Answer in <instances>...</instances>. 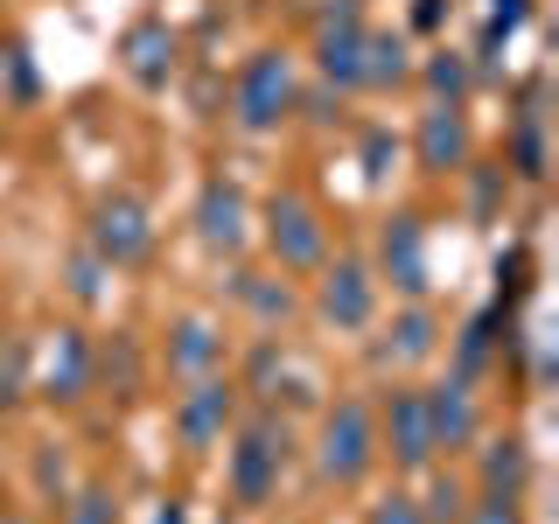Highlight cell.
<instances>
[{
  "label": "cell",
  "instance_id": "obj_1",
  "mask_svg": "<svg viewBox=\"0 0 559 524\" xmlns=\"http://www.w3.org/2000/svg\"><path fill=\"white\" fill-rule=\"evenodd\" d=\"M287 105H294V70H287L280 49H266V57H252V70L238 78V119L259 133V127H273Z\"/></svg>",
  "mask_w": 559,
  "mask_h": 524
},
{
  "label": "cell",
  "instance_id": "obj_2",
  "mask_svg": "<svg viewBox=\"0 0 559 524\" xmlns=\"http://www.w3.org/2000/svg\"><path fill=\"white\" fill-rule=\"evenodd\" d=\"M371 468V413L357 406V398H343L336 413H329V427H322V476H364Z\"/></svg>",
  "mask_w": 559,
  "mask_h": 524
},
{
  "label": "cell",
  "instance_id": "obj_3",
  "mask_svg": "<svg viewBox=\"0 0 559 524\" xmlns=\"http://www.w3.org/2000/svg\"><path fill=\"white\" fill-rule=\"evenodd\" d=\"M266 224H273V252L287 259V266H314V259H322V231H314V210L301 196H273Z\"/></svg>",
  "mask_w": 559,
  "mask_h": 524
},
{
  "label": "cell",
  "instance_id": "obj_4",
  "mask_svg": "<svg viewBox=\"0 0 559 524\" xmlns=\"http://www.w3.org/2000/svg\"><path fill=\"white\" fill-rule=\"evenodd\" d=\"M92 245L105 259H140L147 252V210H140L133 196H112L98 210V224H92Z\"/></svg>",
  "mask_w": 559,
  "mask_h": 524
},
{
  "label": "cell",
  "instance_id": "obj_5",
  "mask_svg": "<svg viewBox=\"0 0 559 524\" xmlns=\"http://www.w3.org/2000/svg\"><path fill=\"white\" fill-rule=\"evenodd\" d=\"M224 413H231V392L217 378H197V392L182 398V441L189 448H210L224 433Z\"/></svg>",
  "mask_w": 559,
  "mask_h": 524
},
{
  "label": "cell",
  "instance_id": "obj_6",
  "mask_svg": "<svg viewBox=\"0 0 559 524\" xmlns=\"http://www.w3.org/2000/svg\"><path fill=\"white\" fill-rule=\"evenodd\" d=\"M392 454L406 468H419L433 454V427H427V398H419V392H399L392 398Z\"/></svg>",
  "mask_w": 559,
  "mask_h": 524
},
{
  "label": "cell",
  "instance_id": "obj_7",
  "mask_svg": "<svg viewBox=\"0 0 559 524\" xmlns=\"http://www.w3.org/2000/svg\"><path fill=\"white\" fill-rule=\"evenodd\" d=\"M427 427H433V448H462L468 433H476L468 384H441V392H427Z\"/></svg>",
  "mask_w": 559,
  "mask_h": 524
},
{
  "label": "cell",
  "instance_id": "obj_8",
  "mask_svg": "<svg viewBox=\"0 0 559 524\" xmlns=\"http://www.w3.org/2000/svg\"><path fill=\"white\" fill-rule=\"evenodd\" d=\"M322 308H329V322H343V329H364L371 322V279H364V266H343L329 273V287H322Z\"/></svg>",
  "mask_w": 559,
  "mask_h": 524
},
{
  "label": "cell",
  "instance_id": "obj_9",
  "mask_svg": "<svg viewBox=\"0 0 559 524\" xmlns=\"http://www.w3.org/2000/svg\"><path fill=\"white\" fill-rule=\"evenodd\" d=\"M468 154V127L454 105H441V112H427V127H419V162L427 168H454Z\"/></svg>",
  "mask_w": 559,
  "mask_h": 524
},
{
  "label": "cell",
  "instance_id": "obj_10",
  "mask_svg": "<svg viewBox=\"0 0 559 524\" xmlns=\"http://www.w3.org/2000/svg\"><path fill=\"white\" fill-rule=\"evenodd\" d=\"M168 63H175V43H168V28H133L127 35V70H133V78L140 84H162L168 78Z\"/></svg>",
  "mask_w": 559,
  "mask_h": 524
},
{
  "label": "cell",
  "instance_id": "obj_11",
  "mask_svg": "<svg viewBox=\"0 0 559 524\" xmlns=\"http://www.w3.org/2000/svg\"><path fill=\"white\" fill-rule=\"evenodd\" d=\"M322 70H329L336 84H357V70H364V28L349 22V14H343V28H336V22L322 28Z\"/></svg>",
  "mask_w": 559,
  "mask_h": 524
},
{
  "label": "cell",
  "instance_id": "obj_12",
  "mask_svg": "<svg viewBox=\"0 0 559 524\" xmlns=\"http://www.w3.org/2000/svg\"><path fill=\"white\" fill-rule=\"evenodd\" d=\"M273 462H280L273 433H252V441L238 448V503H259L273 489Z\"/></svg>",
  "mask_w": 559,
  "mask_h": 524
},
{
  "label": "cell",
  "instance_id": "obj_13",
  "mask_svg": "<svg viewBox=\"0 0 559 524\" xmlns=\"http://www.w3.org/2000/svg\"><path fill=\"white\" fill-rule=\"evenodd\" d=\"M203 238H210V245H238V238H245V203H238V189H210V196H203Z\"/></svg>",
  "mask_w": 559,
  "mask_h": 524
},
{
  "label": "cell",
  "instance_id": "obj_14",
  "mask_svg": "<svg viewBox=\"0 0 559 524\" xmlns=\"http://www.w3.org/2000/svg\"><path fill=\"white\" fill-rule=\"evenodd\" d=\"M399 78H406V49L384 43V35H364V70H357V84H399Z\"/></svg>",
  "mask_w": 559,
  "mask_h": 524
},
{
  "label": "cell",
  "instance_id": "obj_15",
  "mask_svg": "<svg viewBox=\"0 0 559 524\" xmlns=\"http://www.w3.org/2000/svg\"><path fill=\"white\" fill-rule=\"evenodd\" d=\"M384 259H392V279H399V287H419V231H413V217L392 224V238H384Z\"/></svg>",
  "mask_w": 559,
  "mask_h": 524
},
{
  "label": "cell",
  "instance_id": "obj_16",
  "mask_svg": "<svg viewBox=\"0 0 559 524\" xmlns=\"http://www.w3.org/2000/svg\"><path fill=\"white\" fill-rule=\"evenodd\" d=\"M49 392H57V398H78L84 392V343L78 336H57V357H49Z\"/></svg>",
  "mask_w": 559,
  "mask_h": 524
},
{
  "label": "cell",
  "instance_id": "obj_17",
  "mask_svg": "<svg viewBox=\"0 0 559 524\" xmlns=\"http://www.w3.org/2000/svg\"><path fill=\"white\" fill-rule=\"evenodd\" d=\"M175 357H182V371H210V357H217V343H210L203 322L182 329V343H175Z\"/></svg>",
  "mask_w": 559,
  "mask_h": 524
},
{
  "label": "cell",
  "instance_id": "obj_18",
  "mask_svg": "<svg viewBox=\"0 0 559 524\" xmlns=\"http://www.w3.org/2000/svg\"><path fill=\"white\" fill-rule=\"evenodd\" d=\"M427 343H433V322L427 314H406V322H399V357H419Z\"/></svg>",
  "mask_w": 559,
  "mask_h": 524
},
{
  "label": "cell",
  "instance_id": "obj_19",
  "mask_svg": "<svg viewBox=\"0 0 559 524\" xmlns=\"http://www.w3.org/2000/svg\"><path fill=\"white\" fill-rule=\"evenodd\" d=\"M468 524H518V503H511V497H497V489H489V497L476 503V517H468Z\"/></svg>",
  "mask_w": 559,
  "mask_h": 524
},
{
  "label": "cell",
  "instance_id": "obj_20",
  "mask_svg": "<svg viewBox=\"0 0 559 524\" xmlns=\"http://www.w3.org/2000/svg\"><path fill=\"white\" fill-rule=\"evenodd\" d=\"M70 524H112V497H98V489L78 497V517H70Z\"/></svg>",
  "mask_w": 559,
  "mask_h": 524
},
{
  "label": "cell",
  "instance_id": "obj_21",
  "mask_svg": "<svg viewBox=\"0 0 559 524\" xmlns=\"http://www.w3.org/2000/svg\"><path fill=\"white\" fill-rule=\"evenodd\" d=\"M371 524H427V517H419L406 497H392V503H378V517H371Z\"/></svg>",
  "mask_w": 559,
  "mask_h": 524
},
{
  "label": "cell",
  "instance_id": "obj_22",
  "mask_svg": "<svg viewBox=\"0 0 559 524\" xmlns=\"http://www.w3.org/2000/svg\"><path fill=\"white\" fill-rule=\"evenodd\" d=\"M433 92H462V63H448V57L433 63Z\"/></svg>",
  "mask_w": 559,
  "mask_h": 524
},
{
  "label": "cell",
  "instance_id": "obj_23",
  "mask_svg": "<svg viewBox=\"0 0 559 524\" xmlns=\"http://www.w3.org/2000/svg\"><path fill=\"white\" fill-rule=\"evenodd\" d=\"M154 524H189V517H182V511H168V517H154Z\"/></svg>",
  "mask_w": 559,
  "mask_h": 524
}]
</instances>
